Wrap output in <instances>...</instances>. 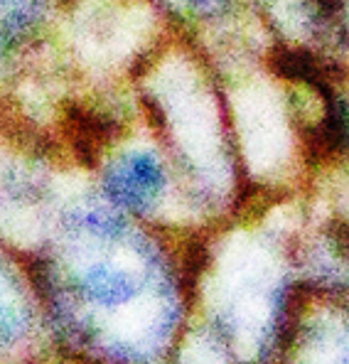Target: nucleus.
Instances as JSON below:
<instances>
[{"label":"nucleus","instance_id":"f257e3e1","mask_svg":"<svg viewBox=\"0 0 349 364\" xmlns=\"http://www.w3.org/2000/svg\"><path fill=\"white\" fill-rule=\"evenodd\" d=\"M165 185L163 165L148 151L123 155L109 173V190L116 200L131 207H146Z\"/></svg>","mask_w":349,"mask_h":364},{"label":"nucleus","instance_id":"f03ea898","mask_svg":"<svg viewBox=\"0 0 349 364\" xmlns=\"http://www.w3.org/2000/svg\"><path fill=\"white\" fill-rule=\"evenodd\" d=\"M84 286H87V291L96 301H106V303L126 301V298L136 291L131 276H126L123 271L111 269V266H94V269L89 271Z\"/></svg>","mask_w":349,"mask_h":364},{"label":"nucleus","instance_id":"7ed1b4c3","mask_svg":"<svg viewBox=\"0 0 349 364\" xmlns=\"http://www.w3.org/2000/svg\"><path fill=\"white\" fill-rule=\"evenodd\" d=\"M234 0H182L187 10L197 18H217L232 5Z\"/></svg>","mask_w":349,"mask_h":364}]
</instances>
